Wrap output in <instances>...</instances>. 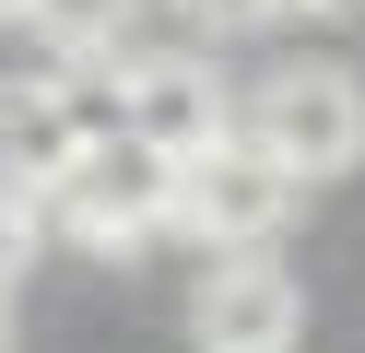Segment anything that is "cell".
I'll return each mask as SVG.
<instances>
[{"label": "cell", "mask_w": 365, "mask_h": 353, "mask_svg": "<svg viewBox=\"0 0 365 353\" xmlns=\"http://www.w3.org/2000/svg\"><path fill=\"white\" fill-rule=\"evenodd\" d=\"M224 141H247V153L271 165V177H294V188H330V177H354L365 165V83L354 71H271L259 94L236 106V130Z\"/></svg>", "instance_id": "6da1fadb"}, {"label": "cell", "mask_w": 365, "mask_h": 353, "mask_svg": "<svg viewBox=\"0 0 365 353\" xmlns=\"http://www.w3.org/2000/svg\"><path fill=\"white\" fill-rule=\"evenodd\" d=\"M165 200H177V165L153 153V141H83V165H71L36 212H48L59 235H83L95 259H130L153 224H165Z\"/></svg>", "instance_id": "7a4b0ae2"}, {"label": "cell", "mask_w": 365, "mask_h": 353, "mask_svg": "<svg viewBox=\"0 0 365 353\" xmlns=\"http://www.w3.org/2000/svg\"><path fill=\"white\" fill-rule=\"evenodd\" d=\"M294 200H307V188H294V177H271L247 141H212V153H189V165H177L165 224H189L212 259H247V247H271V235L294 224Z\"/></svg>", "instance_id": "3957f363"}, {"label": "cell", "mask_w": 365, "mask_h": 353, "mask_svg": "<svg viewBox=\"0 0 365 353\" xmlns=\"http://www.w3.org/2000/svg\"><path fill=\"white\" fill-rule=\"evenodd\" d=\"M236 130V106H224V71L189 59V47H165V59H130L118 71V141H153L165 165L212 153V141Z\"/></svg>", "instance_id": "277c9868"}, {"label": "cell", "mask_w": 365, "mask_h": 353, "mask_svg": "<svg viewBox=\"0 0 365 353\" xmlns=\"http://www.w3.org/2000/svg\"><path fill=\"white\" fill-rule=\"evenodd\" d=\"M294 329H307V282H294L271 247L212 259V282L189 295V342L200 353H294Z\"/></svg>", "instance_id": "5b68a950"}, {"label": "cell", "mask_w": 365, "mask_h": 353, "mask_svg": "<svg viewBox=\"0 0 365 353\" xmlns=\"http://www.w3.org/2000/svg\"><path fill=\"white\" fill-rule=\"evenodd\" d=\"M83 165V118L59 94V71H24V83H0V200H48L59 177Z\"/></svg>", "instance_id": "8992f818"}, {"label": "cell", "mask_w": 365, "mask_h": 353, "mask_svg": "<svg viewBox=\"0 0 365 353\" xmlns=\"http://www.w3.org/2000/svg\"><path fill=\"white\" fill-rule=\"evenodd\" d=\"M12 24H36V36H48V59H106V47L142 24V0H24Z\"/></svg>", "instance_id": "52a82bcc"}, {"label": "cell", "mask_w": 365, "mask_h": 353, "mask_svg": "<svg viewBox=\"0 0 365 353\" xmlns=\"http://www.w3.org/2000/svg\"><path fill=\"white\" fill-rule=\"evenodd\" d=\"M36 271V212L24 200H0V306H12V282Z\"/></svg>", "instance_id": "ba28073f"}, {"label": "cell", "mask_w": 365, "mask_h": 353, "mask_svg": "<svg viewBox=\"0 0 365 353\" xmlns=\"http://www.w3.org/2000/svg\"><path fill=\"white\" fill-rule=\"evenodd\" d=\"M177 12H189L200 36H247V24H271V0H177Z\"/></svg>", "instance_id": "9c48e42d"}, {"label": "cell", "mask_w": 365, "mask_h": 353, "mask_svg": "<svg viewBox=\"0 0 365 353\" xmlns=\"http://www.w3.org/2000/svg\"><path fill=\"white\" fill-rule=\"evenodd\" d=\"M271 12H341V0H271Z\"/></svg>", "instance_id": "30bf717a"}, {"label": "cell", "mask_w": 365, "mask_h": 353, "mask_svg": "<svg viewBox=\"0 0 365 353\" xmlns=\"http://www.w3.org/2000/svg\"><path fill=\"white\" fill-rule=\"evenodd\" d=\"M12 12H24V0H0V24H12Z\"/></svg>", "instance_id": "8fae6325"}, {"label": "cell", "mask_w": 365, "mask_h": 353, "mask_svg": "<svg viewBox=\"0 0 365 353\" xmlns=\"http://www.w3.org/2000/svg\"><path fill=\"white\" fill-rule=\"evenodd\" d=\"M0 342H12V306H0Z\"/></svg>", "instance_id": "7c38bea8"}]
</instances>
